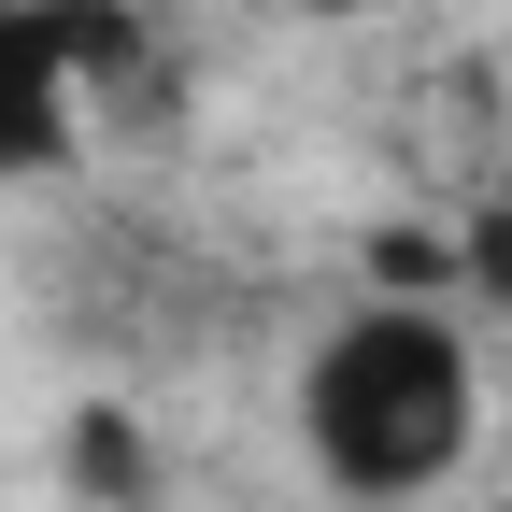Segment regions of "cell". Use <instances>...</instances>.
Listing matches in <instances>:
<instances>
[{"label":"cell","instance_id":"obj_5","mask_svg":"<svg viewBox=\"0 0 512 512\" xmlns=\"http://www.w3.org/2000/svg\"><path fill=\"white\" fill-rule=\"evenodd\" d=\"M370 285L427 313V285H456V242H427V228H384V242H370Z\"/></svg>","mask_w":512,"mask_h":512},{"label":"cell","instance_id":"obj_3","mask_svg":"<svg viewBox=\"0 0 512 512\" xmlns=\"http://www.w3.org/2000/svg\"><path fill=\"white\" fill-rule=\"evenodd\" d=\"M143 484H157V456H143V413H128V399H86V413H72V498L128 512Z\"/></svg>","mask_w":512,"mask_h":512},{"label":"cell","instance_id":"obj_1","mask_svg":"<svg viewBox=\"0 0 512 512\" xmlns=\"http://www.w3.org/2000/svg\"><path fill=\"white\" fill-rule=\"evenodd\" d=\"M299 427H313V470L342 498H413L470 456V342L413 299H370L313 342Z\"/></svg>","mask_w":512,"mask_h":512},{"label":"cell","instance_id":"obj_4","mask_svg":"<svg viewBox=\"0 0 512 512\" xmlns=\"http://www.w3.org/2000/svg\"><path fill=\"white\" fill-rule=\"evenodd\" d=\"M43 15H57V57H72V86H86V72H128V57H143L128 0H43Z\"/></svg>","mask_w":512,"mask_h":512},{"label":"cell","instance_id":"obj_6","mask_svg":"<svg viewBox=\"0 0 512 512\" xmlns=\"http://www.w3.org/2000/svg\"><path fill=\"white\" fill-rule=\"evenodd\" d=\"M456 285L512 299V200H484V214H470V242H456Z\"/></svg>","mask_w":512,"mask_h":512},{"label":"cell","instance_id":"obj_2","mask_svg":"<svg viewBox=\"0 0 512 512\" xmlns=\"http://www.w3.org/2000/svg\"><path fill=\"white\" fill-rule=\"evenodd\" d=\"M15 171H72V57L43 0H0V185Z\"/></svg>","mask_w":512,"mask_h":512}]
</instances>
